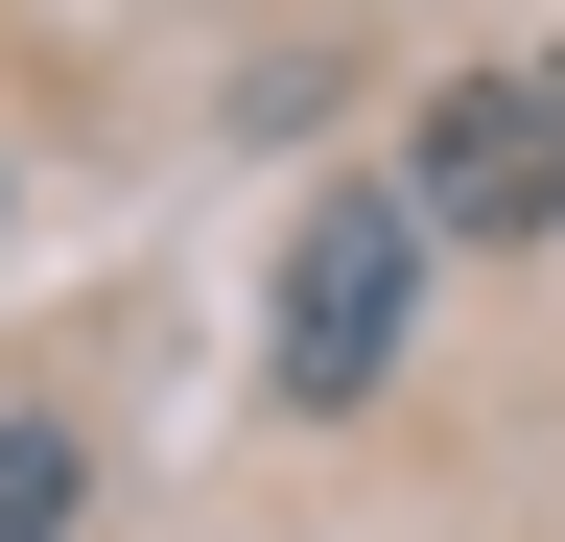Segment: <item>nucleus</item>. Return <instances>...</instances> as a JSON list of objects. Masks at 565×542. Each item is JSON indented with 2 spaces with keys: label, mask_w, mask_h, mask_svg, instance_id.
<instances>
[{
  "label": "nucleus",
  "mask_w": 565,
  "mask_h": 542,
  "mask_svg": "<svg viewBox=\"0 0 565 542\" xmlns=\"http://www.w3.org/2000/svg\"><path fill=\"white\" fill-rule=\"evenodd\" d=\"M401 213H424V236H565V47H494V72L424 95Z\"/></svg>",
  "instance_id": "f03ea898"
},
{
  "label": "nucleus",
  "mask_w": 565,
  "mask_h": 542,
  "mask_svg": "<svg viewBox=\"0 0 565 542\" xmlns=\"http://www.w3.org/2000/svg\"><path fill=\"white\" fill-rule=\"evenodd\" d=\"M0 542H71V425H0Z\"/></svg>",
  "instance_id": "7ed1b4c3"
},
{
  "label": "nucleus",
  "mask_w": 565,
  "mask_h": 542,
  "mask_svg": "<svg viewBox=\"0 0 565 542\" xmlns=\"http://www.w3.org/2000/svg\"><path fill=\"white\" fill-rule=\"evenodd\" d=\"M401 307H424V213L401 189H307L282 213V401H377Z\"/></svg>",
  "instance_id": "f257e3e1"
}]
</instances>
